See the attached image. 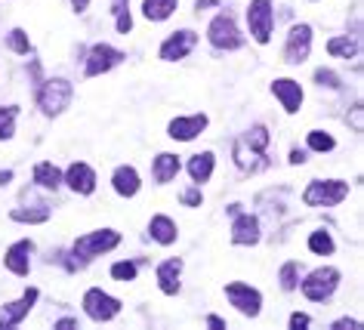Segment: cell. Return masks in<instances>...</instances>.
<instances>
[{
    "mask_svg": "<svg viewBox=\"0 0 364 330\" xmlns=\"http://www.w3.org/2000/svg\"><path fill=\"white\" fill-rule=\"evenodd\" d=\"M34 182H38L41 188H53L56 191L59 186H62V173H59V167H53V164H38V167H34Z\"/></svg>",
    "mask_w": 364,
    "mask_h": 330,
    "instance_id": "cell-25",
    "label": "cell"
},
{
    "mask_svg": "<svg viewBox=\"0 0 364 330\" xmlns=\"http://www.w3.org/2000/svg\"><path fill=\"white\" fill-rule=\"evenodd\" d=\"M303 161H306V151H299V149L290 151V164H303Z\"/></svg>",
    "mask_w": 364,
    "mask_h": 330,
    "instance_id": "cell-38",
    "label": "cell"
},
{
    "mask_svg": "<svg viewBox=\"0 0 364 330\" xmlns=\"http://www.w3.org/2000/svg\"><path fill=\"white\" fill-rule=\"evenodd\" d=\"M121 62H124L121 50L108 47V43H96V47L90 50V56H87V78L105 75V71H112L114 65H121Z\"/></svg>",
    "mask_w": 364,
    "mask_h": 330,
    "instance_id": "cell-10",
    "label": "cell"
},
{
    "mask_svg": "<svg viewBox=\"0 0 364 330\" xmlns=\"http://www.w3.org/2000/svg\"><path fill=\"white\" fill-rule=\"evenodd\" d=\"M71 96H75V87H71L65 78H53L38 90V105H41V112L47 117H56V115H62L68 108Z\"/></svg>",
    "mask_w": 364,
    "mask_h": 330,
    "instance_id": "cell-2",
    "label": "cell"
},
{
    "mask_svg": "<svg viewBox=\"0 0 364 330\" xmlns=\"http://www.w3.org/2000/svg\"><path fill=\"white\" fill-rule=\"evenodd\" d=\"M349 195V182H343V179H315V182H309V188L303 191V201L309 207H336L340 201Z\"/></svg>",
    "mask_w": 364,
    "mask_h": 330,
    "instance_id": "cell-3",
    "label": "cell"
},
{
    "mask_svg": "<svg viewBox=\"0 0 364 330\" xmlns=\"http://www.w3.org/2000/svg\"><path fill=\"white\" fill-rule=\"evenodd\" d=\"M232 241H235V244H244V247L257 244V241H259V223H257V216L241 213L238 219H235V225H232Z\"/></svg>",
    "mask_w": 364,
    "mask_h": 330,
    "instance_id": "cell-17",
    "label": "cell"
},
{
    "mask_svg": "<svg viewBox=\"0 0 364 330\" xmlns=\"http://www.w3.org/2000/svg\"><path fill=\"white\" fill-rule=\"evenodd\" d=\"M10 179H13V173H10V170H0V186H6Z\"/></svg>",
    "mask_w": 364,
    "mask_h": 330,
    "instance_id": "cell-43",
    "label": "cell"
},
{
    "mask_svg": "<svg viewBox=\"0 0 364 330\" xmlns=\"http://www.w3.org/2000/svg\"><path fill=\"white\" fill-rule=\"evenodd\" d=\"M188 173H192V179L201 186V182L210 179V173H213V154L210 151H204V154H195L192 161H188Z\"/></svg>",
    "mask_w": 364,
    "mask_h": 330,
    "instance_id": "cell-24",
    "label": "cell"
},
{
    "mask_svg": "<svg viewBox=\"0 0 364 330\" xmlns=\"http://www.w3.org/2000/svg\"><path fill=\"white\" fill-rule=\"evenodd\" d=\"M10 50H16V53H22V56H25V53H28V50H31V43H28V34H25L22 28H16V31L10 34Z\"/></svg>",
    "mask_w": 364,
    "mask_h": 330,
    "instance_id": "cell-33",
    "label": "cell"
},
{
    "mask_svg": "<svg viewBox=\"0 0 364 330\" xmlns=\"http://www.w3.org/2000/svg\"><path fill=\"white\" fill-rule=\"evenodd\" d=\"M327 53H331V56L352 59L355 53H358V43L349 41V38H331V41H327Z\"/></svg>",
    "mask_w": 364,
    "mask_h": 330,
    "instance_id": "cell-26",
    "label": "cell"
},
{
    "mask_svg": "<svg viewBox=\"0 0 364 330\" xmlns=\"http://www.w3.org/2000/svg\"><path fill=\"white\" fill-rule=\"evenodd\" d=\"M303 327H309V315H290V330H303Z\"/></svg>",
    "mask_w": 364,
    "mask_h": 330,
    "instance_id": "cell-37",
    "label": "cell"
},
{
    "mask_svg": "<svg viewBox=\"0 0 364 330\" xmlns=\"http://www.w3.org/2000/svg\"><path fill=\"white\" fill-rule=\"evenodd\" d=\"M112 186L121 198H133L136 191H139V173L133 167H117L114 176H112Z\"/></svg>",
    "mask_w": 364,
    "mask_h": 330,
    "instance_id": "cell-20",
    "label": "cell"
},
{
    "mask_svg": "<svg viewBox=\"0 0 364 330\" xmlns=\"http://www.w3.org/2000/svg\"><path fill=\"white\" fill-rule=\"evenodd\" d=\"M10 216L16 219V223H47L50 210L47 207H38V210H13Z\"/></svg>",
    "mask_w": 364,
    "mask_h": 330,
    "instance_id": "cell-30",
    "label": "cell"
},
{
    "mask_svg": "<svg viewBox=\"0 0 364 330\" xmlns=\"http://www.w3.org/2000/svg\"><path fill=\"white\" fill-rule=\"evenodd\" d=\"M266 149H269V130L262 124L250 127L241 139H235V164L244 170V173H259L269 167V158H266Z\"/></svg>",
    "mask_w": 364,
    "mask_h": 330,
    "instance_id": "cell-1",
    "label": "cell"
},
{
    "mask_svg": "<svg viewBox=\"0 0 364 330\" xmlns=\"http://www.w3.org/2000/svg\"><path fill=\"white\" fill-rule=\"evenodd\" d=\"M112 275L117 281H133L136 278V262H114L112 265Z\"/></svg>",
    "mask_w": 364,
    "mask_h": 330,
    "instance_id": "cell-34",
    "label": "cell"
},
{
    "mask_svg": "<svg viewBox=\"0 0 364 330\" xmlns=\"http://www.w3.org/2000/svg\"><path fill=\"white\" fill-rule=\"evenodd\" d=\"M207 38H210V43H213L216 50H238L241 43H244L238 25H235V19H232L229 13H220L210 22V28H207Z\"/></svg>",
    "mask_w": 364,
    "mask_h": 330,
    "instance_id": "cell-5",
    "label": "cell"
},
{
    "mask_svg": "<svg viewBox=\"0 0 364 330\" xmlns=\"http://www.w3.org/2000/svg\"><path fill=\"white\" fill-rule=\"evenodd\" d=\"M56 327H59V330H68V327H77V321H71V318H62Z\"/></svg>",
    "mask_w": 364,
    "mask_h": 330,
    "instance_id": "cell-41",
    "label": "cell"
},
{
    "mask_svg": "<svg viewBox=\"0 0 364 330\" xmlns=\"http://www.w3.org/2000/svg\"><path fill=\"white\" fill-rule=\"evenodd\" d=\"M272 93L278 96V102L284 105L287 115H296L299 105H303V90H299V84L290 78H278L275 84H272Z\"/></svg>",
    "mask_w": 364,
    "mask_h": 330,
    "instance_id": "cell-14",
    "label": "cell"
},
{
    "mask_svg": "<svg viewBox=\"0 0 364 330\" xmlns=\"http://www.w3.org/2000/svg\"><path fill=\"white\" fill-rule=\"evenodd\" d=\"M309 50H312V28L309 25H294L284 43V59L290 65H299V62L309 59Z\"/></svg>",
    "mask_w": 364,
    "mask_h": 330,
    "instance_id": "cell-11",
    "label": "cell"
},
{
    "mask_svg": "<svg viewBox=\"0 0 364 330\" xmlns=\"http://www.w3.org/2000/svg\"><path fill=\"white\" fill-rule=\"evenodd\" d=\"M117 244H121V235H117L114 228H99V232H90L84 238H77L75 256H84V262H90L93 256H102L108 250H114Z\"/></svg>",
    "mask_w": 364,
    "mask_h": 330,
    "instance_id": "cell-4",
    "label": "cell"
},
{
    "mask_svg": "<svg viewBox=\"0 0 364 330\" xmlns=\"http://www.w3.org/2000/svg\"><path fill=\"white\" fill-rule=\"evenodd\" d=\"M281 287H284V290H296V262H284V265H281Z\"/></svg>",
    "mask_w": 364,
    "mask_h": 330,
    "instance_id": "cell-32",
    "label": "cell"
},
{
    "mask_svg": "<svg viewBox=\"0 0 364 330\" xmlns=\"http://www.w3.org/2000/svg\"><path fill=\"white\" fill-rule=\"evenodd\" d=\"M315 80H318L321 87H331V90L340 87V78H336L333 71H327V68H318V71H315Z\"/></svg>",
    "mask_w": 364,
    "mask_h": 330,
    "instance_id": "cell-35",
    "label": "cell"
},
{
    "mask_svg": "<svg viewBox=\"0 0 364 330\" xmlns=\"http://www.w3.org/2000/svg\"><path fill=\"white\" fill-rule=\"evenodd\" d=\"M309 250H312V253H321V256L333 253V238L327 235V232H312V238H309Z\"/></svg>",
    "mask_w": 364,
    "mask_h": 330,
    "instance_id": "cell-28",
    "label": "cell"
},
{
    "mask_svg": "<svg viewBox=\"0 0 364 330\" xmlns=\"http://www.w3.org/2000/svg\"><path fill=\"white\" fill-rule=\"evenodd\" d=\"M225 297H229V302L241 312V315H247V318H257L259 315L262 297H259V290L250 287V284H241V281L229 284V287H225Z\"/></svg>",
    "mask_w": 364,
    "mask_h": 330,
    "instance_id": "cell-8",
    "label": "cell"
},
{
    "mask_svg": "<svg viewBox=\"0 0 364 330\" xmlns=\"http://www.w3.org/2000/svg\"><path fill=\"white\" fill-rule=\"evenodd\" d=\"M207 324H210V327H216V330H225V321H223V318H216V315H210V318H207Z\"/></svg>",
    "mask_w": 364,
    "mask_h": 330,
    "instance_id": "cell-39",
    "label": "cell"
},
{
    "mask_svg": "<svg viewBox=\"0 0 364 330\" xmlns=\"http://www.w3.org/2000/svg\"><path fill=\"white\" fill-rule=\"evenodd\" d=\"M71 4H75V10H77V13H84L87 6H90V0H71Z\"/></svg>",
    "mask_w": 364,
    "mask_h": 330,
    "instance_id": "cell-42",
    "label": "cell"
},
{
    "mask_svg": "<svg viewBox=\"0 0 364 330\" xmlns=\"http://www.w3.org/2000/svg\"><path fill=\"white\" fill-rule=\"evenodd\" d=\"M195 43H198V38L192 31H176L173 38H167L161 43V59L164 62H176V59H186L188 53L195 50Z\"/></svg>",
    "mask_w": 364,
    "mask_h": 330,
    "instance_id": "cell-13",
    "label": "cell"
},
{
    "mask_svg": "<svg viewBox=\"0 0 364 330\" xmlns=\"http://www.w3.org/2000/svg\"><path fill=\"white\" fill-rule=\"evenodd\" d=\"M204 127H207V115L176 117V121H170V136L179 142H192L198 133H204Z\"/></svg>",
    "mask_w": 364,
    "mask_h": 330,
    "instance_id": "cell-16",
    "label": "cell"
},
{
    "mask_svg": "<svg viewBox=\"0 0 364 330\" xmlns=\"http://www.w3.org/2000/svg\"><path fill=\"white\" fill-rule=\"evenodd\" d=\"M176 4L179 0H145L142 13H145V19H151V22H164V19H170L173 16Z\"/></svg>",
    "mask_w": 364,
    "mask_h": 330,
    "instance_id": "cell-22",
    "label": "cell"
},
{
    "mask_svg": "<svg viewBox=\"0 0 364 330\" xmlns=\"http://www.w3.org/2000/svg\"><path fill=\"white\" fill-rule=\"evenodd\" d=\"M352 121H355V130H361V108H355V115H352Z\"/></svg>",
    "mask_w": 364,
    "mask_h": 330,
    "instance_id": "cell-44",
    "label": "cell"
},
{
    "mask_svg": "<svg viewBox=\"0 0 364 330\" xmlns=\"http://www.w3.org/2000/svg\"><path fill=\"white\" fill-rule=\"evenodd\" d=\"M179 275H182V260H167L158 265V284L167 297L179 293Z\"/></svg>",
    "mask_w": 364,
    "mask_h": 330,
    "instance_id": "cell-19",
    "label": "cell"
},
{
    "mask_svg": "<svg viewBox=\"0 0 364 330\" xmlns=\"http://www.w3.org/2000/svg\"><path fill=\"white\" fill-rule=\"evenodd\" d=\"M16 115H19V108H16V105L0 108V139H13V133H16Z\"/></svg>",
    "mask_w": 364,
    "mask_h": 330,
    "instance_id": "cell-27",
    "label": "cell"
},
{
    "mask_svg": "<svg viewBox=\"0 0 364 330\" xmlns=\"http://www.w3.org/2000/svg\"><path fill=\"white\" fill-rule=\"evenodd\" d=\"M31 250H34L31 241L13 244L10 250H6V269H10L13 275H28V269H31V260H28Z\"/></svg>",
    "mask_w": 364,
    "mask_h": 330,
    "instance_id": "cell-18",
    "label": "cell"
},
{
    "mask_svg": "<svg viewBox=\"0 0 364 330\" xmlns=\"http://www.w3.org/2000/svg\"><path fill=\"white\" fill-rule=\"evenodd\" d=\"M333 136L331 133H324V130H312L309 133V149H315V151H333Z\"/></svg>",
    "mask_w": 364,
    "mask_h": 330,
    "instance_id": "cell-31",
    "label": "cell"
},
{
    "mask_svg": "<svg viewBox=\"0 0 364 330\" xmlns=\"http://www.w3.org/2000/svg\"><path fill=\"white\" fill-rule=\"evenodd\" d=\"M114 28L127 34L133 28V19H130V10H127V0H114Z\"/></svg>",
    "mask_w": 364,
    "mask_h": 330,
    "instance_id": "cell-29",
    "label": "cell"
},
{
    "mask_svg": "<svg viewBox=\"0 0 364 330\" xmlns=\"http://www.w3.org/2000/svg\"><path fill=\"white\" fill-rule=\"evenodd\" d=\"M333 327H336V330H343V327H349V330H352V327H358V321H349V318H343V321H336Z\"/></svg>",
    "mask_w": 364,
    "mask_h": 330,
    "instance_id": "cell-40",
    "label": "cell"
},
{
    "mask_svg": "<svg viewBox=\"0 0 364 330\" xmlns=\"http://www.w3.org/2000/svg\"><path fill=\"white\" fill-rule=\"evenodd\" d=\"M247 25H250V34L257 43L272 41V0H250Z\"/></svg>",
    "mask_w": 364,
    "mask_h": 330,
    "instance_id": "cell-7",
    "label": "cell"
},
{
    "mask_svg": "<svg viewBox=\"0 0 364 330\" xmlns=\"http://www.w3.org/2000/svg\"><path fill=\"white\" fill-rule=\"evenodd\" d=\"M34 302H38V287H28L16 302H6V306L0 309V327H4V330H6V327H16V324H19V321L31 312Z\"/></svg>",
    "mask_w": 364,
    "mask_h": 330,
    "instance_id": "cell-12",
    "label": "cell"
},
{
    "mask_svg": "<svg viewBox=\"0 0 364 330\" xmlns=\"http://www.w3.org/2000/svg\"><path fill=\"white\" fill-rule=\"evenodd\" d=\"M149 232H151V238L158 244H173V241H176V223H173L170 216H154L151 225H149Z\"/></svg>",
    "mask_w": 364,
    "mask_h": 330,
    "instance_id": "cell-21",
    "label": "cell"
},
{
    "mask_svg": "<svg viewBox=\"0 0 364 330\" xmlns=\"http://www.w3.org/2000/svg\"><path fill=\"white\" fill-rule=\"evenodd\" d=\"M65 182L71 186V191H77V195H93L96 188V173L90 164H71L68 173H65Z\"/></svg>",
    "mask_w": 364,
    "mask_h": 330,
    "instance_id": "cell-15",
    "label": "cell"
},
{
    "mask_svg": "<svg viewBox=\"0 0 364 330\" xmlns=\"http://www.w3.org/2000/svg\"><path fill=\"white\" fill-rule=\"evenodd\" d=\"M84 312L93 321H112L117 312H121V302L114 297H108V293H102L99 287H93L84 293Z\"/></svg>",
    "mask_w": 364,
    "mask_h": 330,
    "instance_id": "cell-9",
    "label": "cell"
},
{
    "mask_svg": "<svg viewBox=\"0 0 364 330\" xmlns=\"http://www.w3.org/2000/svg\"><path fill=\"white\" fill-rule=\"evenodd\" d=\"M201 186H192V188H186L182 191V204L186 207H201Z\"/></svg>",
    "mask_w": 364,
    "mask_h": 330,
    "instance_id": "cell-36",
    "label": "cell"
},
{
    "mask_svg": "<svg viewBox=\"0 0 364 330\" xmlns=\"http://www.w3.org/2000/svg\"><path fill=\"white\" fill-rule=\"evenodd\" d=\"M336 284H340V272L327 265V269H315V272L303 281V293H306V297L312 299V302H324V299L336 290Z\"/></svg>",
    "mask_w": 364,
    "mask_h": 330,
    "instance_id": "cell-6",
    "label": "cell"
},
{
    "mask_svg": "<svg viewBox=\"0 0 364 330\" xmlns=\"http://www.w3.org/2000/svg\"><path fill=\"white\" fill-rule=\"evenodd\" d=\"M176 173H179V158H176V154L164 151V154L154 158V179H158V182H170Z\"/></svg>",
    "mask_w": 364,
    "mask_h": 330,
    "instance_id": "cell-23",
    "label": "cell"
}]
</instances>
